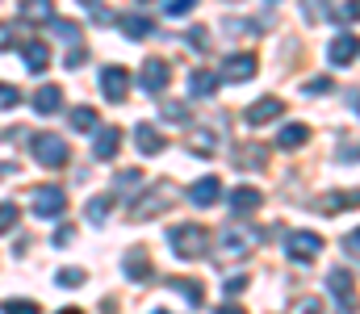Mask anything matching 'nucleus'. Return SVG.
<instances>
[{
  "label": "nucleus",
  "mask_w": 360,
  "mask_h": 314,
  "mask_svg": "<svg viewBox=\"0 0 360 314\" xmlns=\"http://www.w3.org/2000/svg\"><path fill=\"white\" fill-rule=\"evenodd\" d=\"M344 251H348V256H360V226L352 235H344Z\"/></svg>",
  "instance_id": "43"
},
{
  "label": "nucleus",
  "mask_w": 360,
  "mask_h": 314,
  "mask_svg": "<svg viewBox=\"0 0 360 314\" xmlns=\"http://www.w3.org/2000/svg\"><path fill=\"white\" fill-rule=\"evenodd\" d=\"M34 109H38L42 117L59 113V109H63V89H55V84H42V89H34Z\"/></svg>",
  "instance_id": "22"
},
{
  "label": "nucleus",
  "mask_w": 360,
  "mask_h": 314,
  "mask_svg": "<svg viewBox=\"0 0 360 314\" xmlns=\"http://www.w3.org/2000/svg\"><path fill=\"white\" fill-rule=\"evenodd\" d=\"M285 113V101L281 97H260V101L248 105V126H269Z\"/></svg>",
  "instance_id": "14"
},
{
  "label": "nucleus",
  "mask_w": 360,
  "mask_h": 314,
  "mask_svg": "<svg viewBox=\"0 0 360 314\" xmlns=\"http://www.w3.org/2000/svg\"><path fill=\"white\" fill-rule=\"evenodd\" d=\"M327 294L335 302V314H356L360 302H356V277L348 268H331L327 273Z\"/></svg>",
  "instance_id": "4"
},
{
  "label": "nucleus",
  "mask_w": 360,
  "mask_h": 314,
  "mask_svg": "<svg viewBox=\"0 0 360 314\" xmlns=\"http://www.w3.org/2000/svg\"><path fill=\"white\" fill-rule=\"evenodd\" d=\"M327 59H331L335 67H348V63H356V59H360V38H356V34H340V38H331V46H327Z\"/></svg>",
  "instance_id": "12"
},
{
  "label": "nucleus",
  "mask_w": 360,
  "mask_h": 314,
  "mask_svg": "<svg viewBox=\"0 0 360 314\" xmlns=\"http://www.w3.org/2000/svg\"><path fill=\"white\" fill-rule=\"evenodd\" d=\"M101 93H105V101H126V93H130V72L126 67H105L101 72Z\"/></svg>",
  "instance_id": "11"
},
{
  "label": "nucleus",
  "mask_w": 360,
  "mask_h": 314,
  "mask_svg": "<svg viewBox=\"0 0 360 314\" xmlns=\"http://www.w3.org/2000/svg\"><path fill=\"white\" fill-rule=\"evenodd\" d=\"M188 151L210 159L222 151V122H210V126H188Z\"/></svg>",
  "instance_id": "8"
},
{
  "label": "nucleus",
  "mask_w": 360,
  "mask_h": 314,
  "mask_svg": "<svg viewBox=\"0 0 360 314\" xmlns=\"http://www.w3.org/2000/svg\"><path fill=\"white\" fill-rule=\"evenodd\" d=\"M168 289H176L180 298L193 306V310H201L205 306V289H201V281H188V277H168Z\"/></svg>",
  "instance_id": "20"
},
{
  "label": "nucleus",
  "mask_w": 360,
  "mask_h": 314,
  "mask_svg": "<svg viewBox=\"0 0 360 314\" xmlns=\"http://www.w3.org/2000/svg\"><path fill=\"white\" fill-rule=\"evenodd\" d=\"M117 25H122V34H126V38H134V42H143V38L155 30L143 13H126V17H117Z\"/></svg>",
  "instance_id": "26"
},
{
  "label": "nucleus",
  "mask_w": 360,
  "mask_h": 314,
  "mask_svg": "<svg viewBox=\"0 0 360 314\" xmlns=\"http://www.w3.org/2000/svg\"><path fill=\"white\" fill-rule=\"evenodd\" d=\"M122 273H126L130 281H151V277H155V268H151V260H147L143 247H134V251L122 256Z\"/></svg>",
  "instance_id": "18"
},
{
  "label": "nucleus",
  "mask_w": 360,
  "mask_h": 314,
  "mask_svg": "<svg viewBox=\"0 0 360 314\" xmlns=\"http://www.w3.org/2000/svg\"><path fill=\"white\" fill-rule=\"evenodd\" d=\"M21 59H25L30 72H46V63H51V46L38 42V38H30V42L21 46Z\"/></svg>",
  "instance_id": "23"
},
{
  "label": "nucleus",
  "mask_w": 360,
  "mask_h": 314,
  "mask_svg": "<svg viewBox=\"0 0 360 314\" xmlns=\"http://www.w3.org/2000/svg\"><path fill=\"white\" fill-rule=\"evenodd\" d=\"M13 42H17V38H13V30H8V25H0V46H13Z\"/></svg>",
  "instance_id": "48"
},
{
  "label": "nucleus",
  "mask_w": 360,
  "mask_h": 314,
  "mask_svg": "<svg viewBox=\"0 0 360 314\" xmlns=\"http://www.w3.org/2000/svg\"><path fill=\"white\" fill-rule=\"evenodd\" d=\"M188 42H193V51H205V46H210V34H205V30L197 25V30L188 34Z\"/></svg>",
  "instance_id": "42"
},
{
  "label": "nucleus",
  "mask_w": 360,
  "mask_h": 314,
  "mask_svg": "<svg viewBox=\"0 0 360 314\" xmlns=\"http://www.w3.org/2000/svg\"><path fill=\"white\" fill-rule=\"evenodd\" d=\"M302 8H306V17H310V21H323V17L331 13V4H327V0H302Z\"/></svg>",
  "instance_id": "37"
},
{
  "label": "nucleus",
  "mask_w": 360,
  "mask_h": 314,
  "mask_svg": "<svg viewBox=\"0 0 360 314\" xmlns=\"http://www.w3.org/2000/svg\"><path fill=\"white\" fill-rule=\"evenodd\" d=\"M17 101H21V93H17L13 84H4V80H0V109H13Z\"/></svg>",
  "instance_id": "40"
},
{
  "label": "nucleus",
  "mask_w": 360,
  "mask_h": 314,
  "mask_svg": "<svg viewBox=\"0 0 360 314\" xmlns=\"http://www.w3.org/2000/svg\"><path fill=\"white\" fill-rule=\"evenodd\" d=\"M285 256L293 264H314L323 256V235H314V230H289L285 235Z\"/></svg>",
  "instance_id": "5"
},
{
  "label": "nucleus",
  "mask_w": 360,
  "mask_h": 314,
  "mask_svg": "<svg viewBox=\"0 0 360 314\" xmlns=\"http://www.w3.org/2000/svg\"><path fill=\"white\" fill-rule=\"evenodd\" d=\"M30 209H34L38 218H59V214L68 209V193L55 189V185H34V189H30Z\"/></svg>",
  "instance_id": "7"
},
{
  "label": "nucleus",
  "mask_w": 360,
  "mask_h": 314,
  "mask_svg": "<svg viewBox=\"0 0 360 314\" xmlns=\"http://www.w3.org/2000/svg\"><path fill=\"white\" fill-rule=\"evenodd\" d=\"M331 89H335L331 76H314V80H306V97H323V93H331Z\"/></svg>",
  "instance_id": "36"
},
{
  "label": "nucleus",
  "mask_w": 360,
  "mask_h": 314,
  "mask_svg": "<svg viewBox=\"0 0 360 314\" xmlns=\"http://www.w3.org/2000/svg\"><path fill=\"white\" fill-rule=\"evenodd\" d=\"M72 239H76V230H72V226H63V230H59V235H55V243H59V247H68V243H72Z\"/></svg>",
  "instance_id": "46"
},
{
  "label": "nucleus",
  "mask_w": 360,
  "mask_h": 314,
  "mask_svg": "<svg viewBox=\"0 0 360 314\" xmlns=\"http://www.w3.org/2000/svg\"><path fill=\"white\" fill-rule=\"evenodd\" d=\"M335 159H340V164H356V159H360V138H340Z\"/></svg>",
  "instance_id": "32"
},
{
  "label": "nucleus",
  "mask_w": 360,
  "mask_h": 314,
  "mask_svg": "<svg viewBox=\"0 0 360 314\" xmlns=\"http://www.w3.org/2000/svg\"><path fill=\"white\" fill-rule=\"evenodd\" d=\"M59 314H84V310H76V306H68V310H59Z\"/></svg>",
  "instance_id": "50"
},
{
  "label": "nucleus",
  "mask_w": 360,
  "mask_h": 314,
  "mask_svg": "<svg viewBox=\"0 0 360 314\" xmlns=\"http://www.w3.org/2000/svg\"><path fill=\"white\" fill-rule=\"evenodd\" d=\"M117 147H122V130L117 126H101L92 134V159H113Z\"/></svg>",
  "instance_id": "15"
},
{
  "label": "nucleus",
  "mask_w": 360,
  "mask_h": 314,
  "mask_svg": "<svg viewBox=\"0 0 360 314\" xmlns=\"http://www.w3.org/2000/svg\"><path fill=\"white\" fill-rule=\"evenodd\" d=\"M248 289V277H231L226 281V298H235V294H243Z\"/></svg>",
  "instance_id": "44"
},
{
  "label": "nucleus",
  "mask_w": 360,
  "mask_h": 314,
  "mask_svg": "<svg viewBox=\"0 0 360 314\" xmlns=\"http://www.w3.org/2000/svg\"><path fill=\"white\" fill-rule=\"evenodd\" d=\"M218 197H222V181L218 176H201V181H193L188 185V202L193 206H218Z\"/></svg>",
  "instance_id": "13"
},
{
  "label": "nucleus",
  "mask_w": 360,
  "mask_h": 314,
  "mask_svg": "<svg viewBox=\"0 0 360 314\" xmlns=\"http://www.w3.org/2000/svg\"><path fill=\"white\" fill-rule=\"evenodd\" d=\"M352 109H356V113H360V93H356V97H352Z\"/></svg>",
  "instance_id": "51"
},
{
  "label": "nucleus",
  "mask_w": 360,
  "mask_h": 314,
  "mask_svg": "<svg viewBox=\"0 0 360 314\" xmlns=\"http://www.w3.org/2000/svg\"><path fill=\"white\" fill-rule=\"evenodd\" d=\"M0 314H42V310H38V302H25V298H8V302H0Z\"/></svg>",
  "instance_id": "31"
},
{
  "label": "nucleus",
  "mask_w": 360,
  "mask_h": 314,
  "mask_svg": "<svg viewBox=\"0 0 360 314\" xmlns=\"http://www.w3.org/2000/svg\"><path fill=\"white\" fill-rule=\"evenodd\" d=\"M151 314H168V310H151Z\"/></svg>",
  "instance_id": "52"
},
{
  "label": "nucleus",
  "mask_w": 360,
  "mask_h": 314,
  "mask_svg": "<svg viewBox=\"0 0 360 314\" xmlns=\"http://www.w3.org/2000/svg\"><path fill=\"white\" fill-rule=\"evenodd\" d=\"M214 314H248V310H243V306H235V302H226V306H218Z\"/></svg>",
  "instance_id": "49"
},
{
  "label": "nucleus",
  "mask_w": 360,
  "mask_h": 314,
  "mask_svg": "<svg viewBox=\"0 0 360 314\" xmlns=\"http://www.w3.org/2000/svg\"><path fill=\"white\" fill-rule=\"evenodd\" d=\"M289 314H323V298L302 294V298H293V302H289Z\"/></svg>",
  "instance_id": "30"
},
{
  "label": "nucleus",
  "mask_w": 360,
  "mask_h": 314,
  "mask_svg": "<svg viewBox=\"0 0 360 314\" xmlns=\"http://www.w3.org/2000/svg\"><path fill=\"white\" fill-rule=\"evenodd\" d=\"M134 197H139V202L130 206V222H147V218H160V214H168V206L176 202L168 185H160V189H147V193H134Z\"/></svg>",
  "instance_id": "6"
},
{
  "label": "nucleus",
  "mask_w": 360,
  "mask_h": 314,
  "mask_svg": "<svg viewBox=\"0 0 360 314\" xmlns=\"http://www.w3.org/2000/svg\"><path fill=\"white\" fill-rule=\"evenodd\" d=\"M218 84H222L218 72H205V67H193V72H188V93H193V97H214Z\"/></svg>",
  "instance_id": "24"
},
{
  "label": "nucleus",
  "mask_w": 360,
  "mask_h": 314,
  "mask_svg": "<svg viewBox=\"0 0 360 314\" xmlns=\"http://www.w3.org/2000/svg\"><path fill=\"white\" fill-rule=\"evenodd\" d=\"M30 155L42 164V168H68V159H72V147H68V138H59V134H34L30 138Z\"/></svg>",
  "instance_id": "3"
},
{
  "label": "nucleus",
  "mask_w": 360,
  "mask_h": 314,
  "mask_svg": "<svg viewBox=\"0 0 360 314\" xmlns=\"http://www.w3.org/2000/svg\"><path fill=\"white\" fill-rule=\"evenodd\" d=\"M260 243H264V235H260L256 226H243V222H231V226H222V230H218V256H222L226 264L248 260Z\"/></svg>",
  "instance_id": "1"
},
{
  "label": "nucleus",
  "mask_w": 360,
  "mask_h": 314,
  "mask_svg": "<svg viewBox=\"0 0 360 314\" xmlns=\"http://www.w3.org/2000/svg\"><path fill=\"white\" fill-rule=\"evenodd\" d=\"M344 21H360V0H348L344 4Z\"/></svg>",
  "instance_id": "45"
},
{
  "label": "nucleus",
  "mask_w": 360,
  "mask_h": 314,
  "mask_svg": "<svg viewBox=\"0 0 360 314\" xmlns=\"http://www.w3.org/2000/svg\"><path fill=\"white\" fill-rule=\"evenodd\" d=\"M168 243H172V251H176L180 260H205V251H210V230H205L201 222H184V226H172V230H168Z\"/></svg>",
  "instance_id": "2"
},
{
  "label": "nucleus",
  "mask_w": 360,
  "mask_h": 314,
  "mask_svg": "<svg viewBox=\"0 0 360 314\" xmlns=\"http://www.w3.org/2000/svg\"><path fill=\"white\" fill-rule=\"evenodd\" d=\"M348 206H360V189H335L331 197H323V202H319V209H327V214L348 209Z\"/></svg>",
  "instance_id": "28"
},
{
  "label": "nucleus",
  "mask_w": 360,
  "mask_h": 314,
  "mask_svg": "<svg viewBox=\"0 0 360 314\" xmlns=\"http://www.w3.org/2000/svg\"><path fill=\"white\" fill-rule=\"evenodd\" d=\"M310 143V126H302V122H289V126H281V134H276V147L281 151H297V147H306Z\"/></svg>",
  "instance_id": "21"
},
{
  "label": "nucleus",
  "mask_w": 360,
  "mask_h": 314,
  "mask_svg": "<svg viewBox=\"0 0 360 314\" xmlns=\"http://www.w3.org/2000/svg\"><path fill=\"white\" fill-rule=\"evenodd\" d=\"M134 143H139V151H143L147 159H151V155H160V151L168 147V138H164V134H160V130H155L151 122H143V126H134Z\"/></svg>",
  "instance_id": "19"
},
{
  "label": "nucleus",
  "mask_w": 360,
  "mask_h": 314,
  "mask_svg": "<svg viewBox=\"0 0 360 314\" xmlns=\"http://www.w3.org/2000/svg\"><path fill=\"white\" fill-rule=\"evenodd\" d=\"M55 281L68 285V289H72V285H84V268H63V273H55Z\"/></svg>",
  "instance_id": "38"
},
{
  "label": "nucleus",
  "mask_w": 360,
  "mask_h": 314,
  "mask_svg": "<svg viewBox=\"0 0 360 314\" xmlns=\"http://www.w3.org/2000/svg\"><path fill=\"white\" fill-rule=\"evenodd\" d=\"M256 55H248V51H235V55H226L222 59V67H218V80H226V84H243V80H252L256 76Z\"/></svg>",
  "instance_id": "9"
},
{
  "label": "nucleus",
  "mask_w": 360,
  "mask_h": 314,
  "mask_svg": "<svg viewBox=\"0 0 360 314\" xmlns=\"http://www.w3.org/2000/svg\"><path fill=\"white\" fill-rule=\"evenodd\" d=\"M139 185H143V172H139V168H126V172H117V181H113V189H117V193L139 189Z\"/></svg>",
  "instance_id": "33"
},
{
  "label": "nucleus",
  "mask_w": 360,
  "mask_h": 314,
  "mask_svg": "<svg viewBox=\"0 0 360 314\" xmlns=\"http://www.w3.org/2000/svg\"><path fill=\"white\" fill-rule=\"evenodd\" d=\"M17 218H21V209L13 206V202H0V235H8L17 226Z\"/></svg>",
  "instance_id": "34"
},
{
  "label": "nucleus",
  "mask_w": 360,
  "mask_h": 314,
  "mask_svg": "<svg viewBox=\"0 0 360 314\" xmlns=\"http://www.w3.org/2000/svg\"><path fill=\"white\" fill-rule=\"evenodd\" d=\"M17 17L30 21V25H51L55 21V0H21L17 4Z\"/></svg>",
  "instance_id": "16"
},
{
  "label": "nucleus",
  "mask_w": 360,
  "mask_h": 314,
  "mask_svg": "<svg viewBox=\"0 0 360 314\" xmlns=\"http://www.w3.org/2000/svg\"><path fill=\"white\" fill-rule=\"evenodd\" d=\"M51 25H55V34H59L63 42H76V38H80V30H76V21H68V17H55Z\"/></svg>",
  "instance_id": "35"
},
{
  "label": "nucleus",
  "mask_w": 360,
  "mask_h": 314,
  "mask_svg": "<svg viewBox=\"0 0 360 314\" xmlns=\"http://www.w3.org/2000/svg\"><path fill=\"white\" fill-rule=\"evenodd\" d=\"M168 80H172V67L164 63V59H147L143 63V72H139V84H143V93H164L168 89Z\"/></svg>",
  "instance_id": "10"
},
{
  "label": "nucleus",
  "mask_w": 360,
  "mask_h": 314,
  "mask_svg": "<svg viewBox=\"0 0 360 314\" xmlns=\"http://www.w3.org/2000/svg\"><path fill=\"white\" fill-rule=\"evenodd\" d=\"M143 4H151V0H143Z\"/></svg>",
  "instance_id": "53"
},
{
  "label": "nucleus",
  "mask_w": 360,
  "mask_h": 314,
  "mask_svg": "<svg viewBox=\"0 0 360 314\" xmlns=\"http://www.w3.org/2000/svg\"><path fill=\"white\" fill-rule=\"evenodd\" d=\"M164 117H168V122H188V105H180V101H164Z\"/></svg>",
  "instance_id": "39"
},
{
  "label": "nucleus",
  "mask_w": 360,
  "mask_h": 314,
  "mask_svg": "<svg viewBox=\"0 0 360 314\" xmlns=\"http://www.w3.org/2000/svg\"><path fill=\"white\" fill-rule=\"evenodd\" d=\"M264 159H269V147H260V143H248V147L235 151V164H239V168H256V172H260Z\"/></svg>",
  "instance_id": "27"
},
{
  "label": "nucleus",
  "mask_w": 360,
  "mask_h": 314,
  "mask_svg": "<svg viewBox=\"0 0 360 314\" xmlns=\"http://www.w3.org/2000/svg\"><path fill=\"white\" fill-rule=\"evenodd\" d=\"M68 122H72V130H80V134H96V130H101V113H96L92 105H76V109L68 113Z\"/></svg>",
  "instance_id": "25"
},
{
  "label": "nucleus",
  "mask_w": 360,
  "mask_h": 314,
  "mask_svg": "<svg viewBox=\"0 0 360 314\" xmlns=\"http://www.w3.org/2000/svg\"><path fill=\"white\" fill-rule=\"evenodd\" d=\"M109 209H113V197H109V193H101V197H92L89 206H84V218H89V226H105V218H109Z\"/></svg>",
  "instance_id": "29"
},
{
  "label": "nucleus",
  "mask_w": 360,
  "mask_h": 314,
  "mask_svg": "<svg viewBox=\"0 0 360 314\" xmlns=\"http://www.w3.org/2000/svg\"><path fill=\"white\" fill-rule=\"evenodd\" d=\"M63 63H68V67H72V72H76V67H80V63H84V51H72V55H68V59H63Z\"/></svg>",
  "instance_id": "47"
},
{
  "label": "nucleus",
  "mask_w": 360,
  "mask_h": 314,
  "mask_svg": "<svg viewBox=\"0 0 360 314\" xmlns=\"http://www.w3.org/2000/svg\"><path fill=\"white\" fill-rule=\"evenodd\" d=\"M197 8V0H168V13L172 17H180V13H193Z\"/></svg>",
  "instance_id": "41"
},
{
  "label": "nucleus",
  "mask_w": 360,
  "mask_h": 314,
  "mask_svg": "<svg viewBox=\"0 0 360 314\" xmlns=\"http://www.w3.org/2000/svg\"><path fill=\"white\" fill-rule=\"evenodd\" d=\"M260 202H264V197H260L252 185H239V189H231V193H226V206H231V214H235V218L256 214V209H260Z\"/></svg>",
  "instance_id": "17"
}]
</instances>
